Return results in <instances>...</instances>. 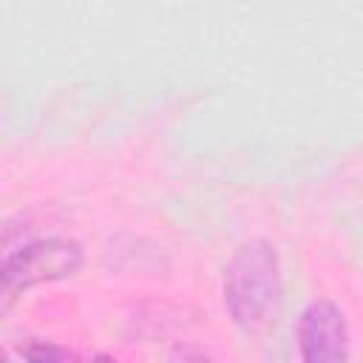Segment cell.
Returning <instances> with one entry per match:
<instances>
[{"label": "cell", "mask_w": 363, "mask_h": 363, "mask_svg": "<svg viewBox=\"0 0 363 363\" xmlns=\"http://www.w3.org/2000/svg\"><path fill=\"white\" fill-rule=\"evenodd\" d=\"M281 301L278 252L267 241L244 244L224 275V303L244 332H261Z\"/></svg>", "instance_id": "6da1fadb"}, {"label": "cell", "mask_w": 363, "mask_h": 363, "mask_svg": "<svg viewBox=\"0 0 363 363\" xmlns=\"http://www.w3.org/2000/svg\"><path fill=\"white\" fill-rule=\"evenodd\" d=\"M82 267V250L77 241L65 238H45V241H31L26 247L9 250L3 258L0 281H3V309H9L11 298H17L23 289L43 284V281H57L65 275H74Z\"/></svg>", "instance_id": "7a4b0ae2"}, {"label": "cell", "mask_w": 363, "mask_h": 363, "mask_svg": "<svg viewBox=\"0 0 363 363\" xmlns=\"http://www.w3.org/2000/svg\"><path fill=\"white\" fill-rule=\"evenodd\" d=\"M298 349H301V357L309 363L349 357V329H346L343 312L332 301H315L301 312Z\"/></svg>", "instance_id": "3957f363"}, {"label": "cell", "mask_w": 363, "mask_h": 363, "mask_svg": "<svg viewBox=\"0 0 363 363\" xmlns=\"http://www.w3.org/2000/svg\"><path fill=\"white\" fill-rule=\"evenodd\" d=\"M17 354L20 357H28V360H68V357H74V352L60 349V346H51V343H43V340H34L28 346H20Z\"/></svg>", "instance_id": "277c9868"}]
</instances>
